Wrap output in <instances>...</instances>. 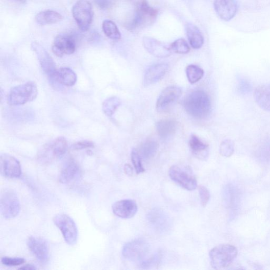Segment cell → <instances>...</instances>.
<instances>
[{"label":"cell","instance_id":"6da1fadb","mask_svg":"<svg viewBox=\"0 0 270 270\" xmlns=\"http://www.w3.org/2000/svg\"><path fill=\"white\" fill-rule=\"evenodd\" d=\"M183 104L186 112L196 118H205L211 113L210 98L208 93L203 90H196L189 93L185 97Z\"/></svg>","mask_w":270,"mask_h":270},{"label":"cell","instance_id":"7a4b0ae2","mask_svg":"<svg viewBox=\"0 0 270 270\" xmlns=\"http://www.w3.org/2000/svg\"><path fill=\"white\" fill-rule=\"evenodd\" d=\"M68 142L64 137H58L46 143L38 151L37 159L42 164H49L64 155Z\"/></svg>","mask_w":270,"mask_h":270},{"label":"cell","instance_id":"3957f363","mask_svg":"<svg viewBox=\"0 0 270 270\" xmlns=\"http://www.w3.org/2000/svg\"><path fill=\"white\" fill-rule=\"evenodd\" d=\"M38 88L34 82L15 86L10 91L8 96V103L11 106L22 105L34 101L38 95Z\"/></svg>","mask_w":270,"mask_h":270},{"label":"cell","instance_id":"277c9868","mask_svg":"<svg viewBox=\"0 0 270 270\" xmlns=\"http://www.w3.org/2000/svg\"><path fill=\"white\" fill-rule=\"evenodd\" d=\"M209 256L212 267L215 269H222L232 263L237 256V250L231 244H220L212 249Z\"/></svg>","mask_w":270,"mask_h":270},{"label":"cell","instance_id":"5b68a950","mask_svg":"<svg viewBox=\"0 0 270 270\" xmlns=\"http://www.w3.org/2000/svg\"><path fill=\"white\" fill-rule=\"evenodd\" d=\"M158 11L150 6L146 0H141L136 8L134 17L129 24L130 30L144 28L153 24L156 20Z\"/></svg>","mask_w":270,"mask_h":270},{"label":"cell","instance_id":"8992f818","mask_svg":"<svg viewBox=\"0 0 270 270\" xmlns=\"http://www.w3.org/2000/svg\"><path fill=\"white\" fill-rule=\"evenodd\" d=\"M168 174L171 180L187 190H193L197 187V180L188 166L173 165L169 168Z\"/></svg>","mask_w":270,"mask_h":270},{"label":"cell","instance_id":"52a82bcc","mask_svg":"<svg viewBox=\"0 0 270 270\" xmlns=\"http://www.w3.org/2000/svg\"><path fill=\"white\" fill-rule=\"evenodd\" d=\"M0 211L6 219L17 216L20 211L19 199L13 189L8 188L3 190L0 199Z\"/></svg>","mask_w":270,"mask_h":270},{"label":"cell","instance_id":"ba28073f","mask_svg":"<svg viewBox=\"0 0 270 270\" xmlns=\"http://www.w3.org/2000/svg\"><path fill=\"white\" fill-rule=\"evenodd\" d=\"M53 220L60 230L66 242L70 246L75 244L78 240V231L74 220L65 214L56 215Z\"/></svg>","mask_w":270,"mask_h":270},{"label":"cell","instance_id":"9c48e42d","mask_svg":"<svg viewBox=\"0 0 270 270\" xmlns=\"http://www.w3.org/2000/svg\"><path fill=\"white\" fill-rule=\"evenodd\" d=\"M72 15L79 29L88 30L92 21V6L87 0H78L72 8Z\"/></svg>","mask_w":270,"mask_h":270},{"label":"cell","instance_id":"30bf717a","mask_svg":"<svg viewBox=\"0 0 270 270\" xmlns=\"http://www.w3.org/2000/svg\"><path fill=\"white\" fill-rule=\"evenodd\" d=\"M149 244L142 239H136L126 243L123 247L122 255L127 260L137 262L144 261L148 255Z\"/></svg>","mask_w":270,"mask_h":270},{"label":"cell","instance_id":"8fae6325","mask_svg":"<svg viewBox=\"0 0 270 270\" xmlns=\"http://www.w3.org/2000/svg\"><path fill=\"white\" fill-rule=\"evenodd\" d=\"M31 48L36 54L42 70L52 80L57 70L54 60L38 42L32 43Z\"/></svg>","mask_w":270,"mask_h":270},{"label":"cell","instance_id":"7c38bea8","mask_svg":"<svg viewBox=\"0 0 270 270\" xmlns=\"http://www.w3.org/2000/svg\"><path fill=\"white\" fill-rule=\"evenodd\" d=\"M76 48L74 38L68 34H60L56 37L52 46L54 54L58 57L73 54Z\"/></svg>","mask_w":270,"mask_h":270},{"label":"cell","instance_id":"4fadbf2b","mask_svg":"<svg viewBox=\"0 0 270 270\" xmlns=\"http://www.w3.org/2000/svg\"><path fill=\"white\" fill-rule=\"evenodd\" d=\"M27 246L34 256L41 262L45 263L49 261L50 250L48 244L42 238L30 236L27 241Z\"/></svg>","mask_w":270,"mask_h":270},{"label":"cell","instance_id":"5bb4252c","mask_svg":"<svg viewBox=\"0 0 270 270\" xmlns=\"http://www.w3.org/2000/svg\"><path fill=\"white\" fill-rule=\"evenodd\" d=\"M0 166L2 175L6 178H18L22 174L20 162L15 157L8 154L1 155Z\"/></svg>","mask_w":270,"mask_h":270},{"label":"cell","instance_id":"9a60e30c","mask_svg":"<svg viewBox=\"0 0 270 270\" xmlns=\"http://www.w3.org/2000/svg\"><path fill=\"white\" fill-rule=\"evenodd\" d=\"M182 90L177 86H169L166 88L159 96L156 103V109L162 112L171 104L176 102L181 96Z\"/></svg>","mask_w":270,"mask_h":270},{"label":"cell","instance_id":"2e32d148","mask_svg":"<svg viewBox=\"0 0 270 270\" xmlns=\"http://www.w3.org/2000/svg\"><path fill=\"white\" fill-rule=\"evenodd\" d=\"M214 6L218 17L226 21L232 19L237 11L235 0H214Z\"/></svg>","mask_w":270,"mask_h":270},{"label":"cell","instance_id":"e0dca14e","mask_svg":"<svg viewBox=\"0 0 270 270\" xmlns=\"http://www.w3.org/2000/svg\"><path fill=\"white\" fill-rule=\"evenodd\" d=\"M115 215L122 218H130L135 216L138 210L136 202L132 200H124L116 202L112 206Z\"/></svg>","mask_w":270,"mask_h":270},{"label":"cell","instance_id":"ac0fdd59","mask_svg":"<svg viewBox=\"0 0 270 270\" xmlns=\"http://www.w3.org/2000/svg\"><path fill=\"white\" fill-rule=\"evenodd\" d=\"M143 44L150 54L156 57L166 58L171 54L170 47L155 39L144 37L143 39Z\"/></svg>","mask_w":270,"mask_h":270},{"label":"cell","instance_id":"d6986e66","mask_svg":"<svg viewBox=\"0 0 270 270\" xmlns=\"http://www.w3.org/2000/svg\"><path fill=\"white\" fill-rule=\"evenodd\" d=\"M168 69V66L165 63H159L150 67L144 75V86L148 87L161 80L166 75Z\"/></svg>","mask_w":270,"mask_h":270},{"label":"cell","instance_id":"ffe728a7","mask_svg":"<svg viewBox=\"0 0 270 270\" xmlns=\"http://www.w3.org/2000/svg\"><path fill=\"white\" fill-rule=\"evenodd\" d=\"M257 104L266 112H270V84L257 87L253 93Z\"/></svg>","mask_w":270,"mask_h":270},{"label":"cell","instance_id":"44dd1931","mask_svg":"<svg viewBox=\"0 0 270 270\" xmlns=\"http://www.w3.org/2000/svg\"><path fill=\"white\" fill-rule=\"evenodd\" d=\"M80 171L79 165L73 160H69L62 168L59 181L62 184L70 183L79 176Z\"/></svg>","mask_w":270,"mask_h":270},{"label":"cell","instance_id":"7402d4cb","mask_svg":"<svg viewBox=\"0 0 270 270\" xmlns=\"http://www.w3.org/2000/svg\"><path fill=\"white\" fill-rule=\"evenodd\" d=\"M189 144L193 154L200 160H205L209 156V146L195 135L190 136Z\"/></svg>","mask_w":270,"mask_h":270},{"label":"cell","instance_id":"603a6c76","mask_svg":"<svg viewBox=\"0 0 270 270\" xmlns=\"http://www.w3.org/2000/svg\"><path fill=\"white\" fill-rule=\"evenodd\" d=\"M52 81L63 86L72 87L77 82V76L72 69L66 67L61 68L57 70Z\"/></svg>","mask_w":270,"mask_h":270},{"label":"cell","instance_id":"cb8c5ba5","mask_svg":"<svg viewBox=\"0 0 270 270\" xmlns=\"http://www.w3.org/2000/svg\"><path fill=\"white\" fill-rule=\"evenodd\" d=\"M149 219L150 223L160 231H166L170 225L168 217L160 210L152 211L149 215Z\"/></svg>","mask_w":270,"mask_h":270},{"label":"cell","instance_id":"d4e9b609","mask_svg":"<svg viewBox=\"0 0 270 270\" xmlns=\"http://www.w3.org/2000/svg\"><path fill=\"white\" fill-rule=\"evenodd\" d=\"M177 129V122L173 119H164L156 124L157 134L163 138H167L176 133Z\"/></svg>","mask_w":270,"mask_h":270},{"label":"cell","instance_id":"484cf974","mask_svg":"<svg viewBox=\"0 0 270 270\" xmlns=\"http://www.w3.org/2000/svg\"><path fill=\"white\" fill-rule=\"evenodd\" d=\"M62 16L53 10H45L38 13L35 17L36 22L41 26L53 24L61 21Z\"/></svg>","mask_w":270,"mask_h":270},{"label":"cell","instance_id":"4316f807","mask_svg":"<svg viewBox=\"0 0 270 270\" xmlns=\"http://www.w3.org/2000/svg\"><path fill=\"white\" fill-rule=\"evenodd\" d=\"M186 32L190 45L195 50L200 49L204 44V38L199 28L193 24L188 23L186 26Z\"/></svg>","mask_w":270,"mask_h":270},{"label":"cell","instance_id":"83f0119b","mask_svg":"<svg viewBox=\"0 0 270 270\" xmlns=\"http://www.w3.org/2000/svg\"><path fill=\"white\" fill-rule=\"evenodd\" d=\"M158 145L154 140L146 141L142 145L139 155L143 160L148 161L153 158L157 153Z\"/></svg>","mask_w":270,"mask_h":270},{"label":"cell","instance_id":"f1b7e54d","mask_svg":"<svg viewBox=\"0 0 270 270\" xmlns=\"http://www.w3.org/2000/svg\"><path fill=\"white\" fill-rule=\"evenodd\" d=\"M102 27L104 34L109 39L118 40L121 38L120 31L113 21L106 20L103 22Z\"/></svg>","mask_w":270,"mask_h":270},{"label":"cell","instance_id":"f546056e","mask_svg":"<svg viewBox=\"0 0 270 270\" xmlns=\"http://www.w3.org/2000/svg\"><path fill=\"white\" fill-rule=\"evenodd\" d=\"M188 81L190 84H194L199 82L204 76V70L200 67L194 65H188L186 69Z\"/></svg>","mask_w":270,"mask_h":270},{"label":"cell","instance_id":"4dcf8cb0","mask_svg":"<svg viewBox=\"0 0 270 270\" xmlns=\"http://www.w3.org/2000/svg\"><path fill=\"white\" fill-rule=\"evenodd\" d=\"M121 104L120 100L116 97L109 98L103 104L104 113L108 117H112Z\"/></svg>","mask_w":270,"mask_h":270},{"label":"cell","instance_id":"1f68e13d","mask_svg":"<svg viewBox=\"0 0 270 270\" xmlns=\"http://www.w3.org/2000/svg\"><path fill=\"white\" fill-rule=\"evenodd\" d=\"M235 144L231 139L222 141L219 146V153L226 157H231L234 153Z\"/></svg>","mask_w":270,"mask_h":270},{"label":"cell","instance_id":"d6a6232c","mask_svg":"<svg viewBox=\"0 0 270 270\" xmlns=\"http://www.w3.org/2000/svg\"><path fill=\"white\" fill-rule=\"evenodd\" d=\"M171 51L179 54H186L190 51L189 46L187 41L180 38L174 41L170 45Z\"/></svg>","mask_w":270,"mask_h":270},{"label":"cell","instance_id":"836d02e7","mask_svg":"<svg viewBox=\"0 0 270 270\" xmlns=\"http://www.w3.org/2000/svg\"><path fill=\"white\" fill-rule=\"evenodd\" d=\"M131 158L136 173L139 174L144 172L145 169L141 162L142 159L139 153L135 149L133 150L132 152Z\"/></svg>","mask_w":270,"mask_h":270},{"label":"cell","instance_id":"e575fe53","mask_svg":"<svg viewBox=\"0 0 270 270\" xmlns=\"http://www.w3.org/2000/svg\"><path fill=\"white\" fill-rule=\"evenodd\" d=\"M2 263L8 266H15L21 265L25 262V260L21 258L3 257L2 259Z\"/></svg>","mask_w":270,"mask_h":270},{"label":"cell","instance_id":"d590c367","mask_svg":"<svg viewBox=\"0 0 270 270\" xmlns=\"http://www.w3.org/2000/svg\"><path fill=\"white\" fill-rule=\"evenodd\" d=\"M199 192L201 203L203 207L208 204L210 199V193L209 189L205 186H200L199 188Z\"/></svg>","mask_w":270,"mask_h":270},{"label":"cell","instance_id":"8d00e7d4","mask_svg":"<svg viewBox=\"0 0 270 270\" xmlns=\"http://www.w3.org/2000/svg\"><path fill=\"white\" fill-rule=\"evenodd\" d=\"M94 146V143L91 141L82 140L76 142L72 145V148L75 151H80L90 148Z\"/></svg>","mask_w":270,"mask_h":270},{"label":"cell","instance_id":"74e56055","mask_svg":"<svg viewBox=\"0 0 270 270\" xmlns=\"http://www.w3.org/2000/svg\"><path fill=\"white\" fill-rule=\"evenodd\" d=\"M160 255H156L155 256H154L153 257L146 260L143 261V262L141 265L143 267H144L145 268H148V267L150 268L157 265L159 261H160Z\"/></svg>","mask_w":270,"mask_h":270},{"label":"cell","instance_id":"f35d334b","mask_svg":"<svg viewBox=\"0 0 270 270\" xmlns=\"http://www.w3.org/2000/svg\"><path fill=\"white\" fill-rule=\"evenodd\" d=\"M93 2L102 9H109L114 5V0H93Z\"/></svg>","mask_w":270,"mask_h":270},{"label":"cell","instance_id":"ab89813d","mask_svg":"<svg viewBox=\"0 0 270 270\" xmlns=\"http://www.w3.org/2000/svg\"><path fill=\"white\" fill-rule=\"evenodd\" d=\"M124 171L128 176L131 177L133 175V170L132 166L129 164H126L124 166Z\"/></svg>","mask_w":270,"mask_h":270},{"label":"cell","instance_id":"60d3db41","mask_svg":"<svg viewBox=\"0 0 270 270\" xmlns=\"http://www.w3.org/2000/svg\"><path fill=\"white\" fill-rule=\"evenodd\" d=\"M19 269H20L34 270V269H36L37 268L34 265L27 264L26 265H24V266L20 267Z\"/></svg>","mask_w":270,"mask_h":270},{"label":"cell","instance_id":"b9f144b4","mask_svg":"<svg viewBox=\"0 0 270 270\" xmlns=\"http://www.w3.org/2000/svg\"><path fill=\"white\" fill-rule=\"evenodd\" d=\"M14 1L20 3L24 4L26 2L27 0H14Z\"/></svg>","mask_w":270,"mask_h":270}]
</instances>
